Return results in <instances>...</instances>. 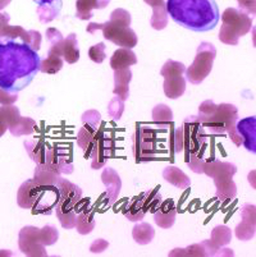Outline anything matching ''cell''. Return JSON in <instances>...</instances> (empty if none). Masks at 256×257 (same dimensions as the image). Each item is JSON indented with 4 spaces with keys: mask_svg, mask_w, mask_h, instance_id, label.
I'll return each mask as SVG.
<instances>
[{
    "mask_svg": "<svg viewBox=\"0 0 256 257\" xmlns=\"http://www.w3.org/2000/svg\"><path fill=\"white\" fill-rule=\"evenodd\" d=\"M40 191V184L32 179H27L23 182L18 188L17 192V204L21 209L25 210H31L34 207L35 202L37 200Z\"/></svg>",
    "mask_w": 256,
    "mask_h": 257,
    "instance_id": "obj_18",
    "label": "cell"
},
{
    "mask_svg": "<svg viewBox=\"0 0 256 257\" xmlns=\"http://www.w3.org/2000/svg\"><path fill=\"white\" fill-rule=\"evenodd\" d=\"M39 238L42 246H53L59 238V233L54 225H45L39 230Z\"/></svg>",
    "mask_w": 256,
    "mask_h": 257,
    "instance_id": "obj_40",
    "label": "cell"
},
{
    "mask_svg": "<svg viewBox=\"0 0 256 257\" xmlns=\"http://www.w3.org/2000/svg\"><path fill=\"white\" fill-rule=\"evenodd\" d=\"M28 35H30V41H28V46L35 51H39L40 48H41V34L35 30H31L28 31Z\"/></svg>",
    "mask_w": 256,
    "mask_h": 257,
    "instance_id": "obj_48",
    "label": "cell"
},
{
    "mask_svg": "<svg viewBox=\"0 0 256 257\" xmlns=\"http://www.w3.org/2000/svg\"><path fill=\"white\" fill-rule=\"evenodd\" d=\"M39 228L32 225L23 226L18 234V247L21 251L30 257H46L45 246L40 243L39 238Z\"/></svg>",
    "mask_w": 256,
    "mask_h": 257,
    "instance_id": "obj_12",
    "label": "cell"
},
{
    "mask_svg": "<svg viewBox=\"0 0 256 257\" xmlns=\"http://www.w3.org/2000/svg\"><path fill=\"white\" fill-rule=\"evenodd\" d=\"M152 121L158 128H169L173 124V111L165 104H158L152 109Z\"/></svg>",
    "mask_w": 256,
    "mask_h": 257,
    "instance_id": "obj_32",
    "label": "cell"
},
{
    "mask_svg": "<svg viewBox=\"0 0 256 257\" xmlns=\"http://www.w3.org/2000/svg\"><path fill=\"white\" fill-rule=\"evenodd\" d=\"M109 247V242L105 239H96L94 240L93 244L90 246V252L93 253H102Z\"/></svg>",
    "mask_w": 256,
    "mask_h": 257,
    "instance_id": "obj_49",
    "label": "cell"
},
{
    "mask_svg": "<svg viewBox=\"0 0 256 257\" xmlns=\"http://www.w3.org/2000/svg\"><path fill=\"white\" fill-rule=\"evenodd\" d=\"M222 22L219 40L225 45H238L239 39L248 34L252 27V17L234 8L225 9L222 15Z\"/></svg>",
    "mask_w": 256,
    "mask_h": 257,
    "instance_id": "obj_7",
    "label": "cell"
},
{
    "mask_svg": "<svg viewBox=\"0 0 256 257\" xmlns=\"http://www.w3.org/2000/svg\"><path fill=\"white\" fill-rule=\"evenodd\" d=\"M59 201V191L56 186H40L39 196L32 211L37 215H51Z\"/></svg>",
    "mask_w": 256,
    "mask_h": 257,
    "instance_id": "obj_14",
    "label": "cell"
},
{
    "mask_svg": "<svg viewBox=\"0 0 256 257\" xmlns=\"http://www.w3.org/2000/svg\"><path fill=\"white\" fill-rule=\"evenodd\" d=\"M169 256H186V251L183 248H176L169 253Z\"/></svg>",
    "mask_w": 256,
    "mask_h": 257,
    "instance_id": "obj_52",
    "label": "cell"
},
{
    "mask_svg": "<svg viewBox=\"0 0 256 257\" xmlns=\"http://www.w3.org/2000/svg\"><path fill=\"white\" fill-rule=\"evenodd\" d=\"M206 133L197 115L187 116L182 127L172 133V149L176 154L185 151V155L204 150Z\"/></svg>",
    "mask_w": 256,
    "mask_h": 257,
    "instance_id": "obj_6",
    "label": "cell"
},
{
    "mask_svg": "<svg viewBox=\"0 0 256 257\" xmlns=\"http://www.w3.org/2000/svg\"><path fill=\"white\" fill-rule=\"evenodd\" d=\"M236 130L242 140V145L246 147V150L250 153L256 154V118L248 116L237 121Z\"/></svg>",
    "mask_w": 256,
    "mask_h": 257,
    "instance_id": "obj_17",
    "label": "cell"
},
{
    "mask_svg": "<svg viewBox=\"0 0 256 257\" xmlns=\"http://www.w3.org/2000/svg\"><path fill=\"white\" fill-rule=\"evenodd\" d=\"M136 63H137V57L132 51V49L121 48L114 51V54L110 58V68L113 71L122 68H130L131 65H135Z\"/></svg>",
    "mask_w": 256,
    "mask_h": 257,
    "instance_id": "obj_23",
    "label": "cell"
},
{
    "mask_svg": "<svg viewBox=\"0 0 256 257\" xmlns=\"http://www.w3.org/2000/svg\"><path fill=\"white\" fill-rule=\"evenodd\" d=\"M25 149L35 164H44L46 149H48V144L44 140H27V141H25Z\"/></svg>",
    "mask_w": 256,
    "mask_h": 257,
    "instance_id": "obj_29",
    "label": "cell"
},
{
    "mask_svg": "<svg viewBox=\"0 0 256 257\" xmlns=\"http://www.w3.org/2000/svg\"><path fill=\"white\" fill-rule=\"evenodd\" d=\"M109 3L110 0H77L76 17L81 21L91 20L94 9H104Z\"/></svg>",
    "mask_w": 256,
    "mask_h": 257,
    "instance_id": "obj_26",
    "label": "cell"
},
{
    "mask_svg": "<svg viewBox=\"0 0 256 257\" xmlns=\"http://www.w3.org/2000/svg\"><path fill=\"white\" fill-rule=\"evenodd\" d=\"M63 68V58L59 55L48 54L45 59L40 60L39 71L46 74H55Z\"/></svg>",
    "mask_w": 256,
    "mask_h": 257,
    "instance_id": "obj_37",
    "label": "cell"
},
{
    "mask_svg": "<svg viewBox=\"0 0 256 257\" xmlns=\"http://www.w3.org/2000/svg\"><path fill=\"white\" fill-rule=\"evenodd\" d=\"M40 60L37 51L22 41L0 43V87L12 92L25 90L36 77Z\"/></svg>",
    "mask_w": 256,
    "mask_h": 257,
    "instance_id": "obj_1",
    "label": "cell"
},
{
    "mask_svg": "<svg viewBox=\"0 0 256 257\" xmlns=\"http://www.w3.org/2000/svg\"><path fill=\"white\" fill-rule=\"evenodd\" d=\"M155 230L149 223H138L132 229V238L141 246H146L154 239Z\"/></svg>",
    "mask_w": 256,
    "mask_h": 257,
    "instance_id": "obj_33",
    "label": "cell"
},
{
    "mask_svg": "<svg viewBox=\"0 0 256 257\" xmlns=\"http://www.w3.org/2000/svg\"><path fill=\"white\" fill-rule=\"evenodd\" d=\"M132 155L137 163H149L158 156V133L154 128L138 123L132 135Z\"/></svg>",
    "mask_w": 256,
    "mask_h": 257,
    "instance_id": "obj_8",
    "label": "cell"
},
{
    "mask_svg": "<svg viewBox=\"0 0 256 257\" xmlns=\"http://www.w3.org/2000/svg\"><path fill=\"white\" fill-rule=\"evenodd\" d=\"M56 187L59 191V201H58L55 209L63 210V211L76 210L77 205L82 201V189L77 184L62 178V177L56 183Z\"/></svg>",
    "mask_w": 256,
    "mask_h": 257,
    "instance_id": "obj_13",
    "label": "cell"
},
{
    "mask_svg": "<svg viewBox=\"0 0 256 257\" xmlns=\"http://www.w3.org/2000/svg\"><path fill=\"white\" fill-rule=\"evenodd\" d=\"M168 16L181 27L195 32H209L219 22L215 0H166Z\"/></svg>",
    "mask_w": 256,
    "mask_h": 257,
    "instance_id": "obj_2",
    "label": "cell"
},
{
    "mask_svg": "<svg viewBox=\"0 0 256 257\" xmlns=\"http://www.w3.org/2000/svg\"><path fill=\"white\" fill-rule=\"evenodd\" d=\"M132 79V72L130 68H122L114 71V88L113 93L119 99L126 101L130 96V82Z\"/></svg>",
    "mask_w": 256,
    "mask_h": 257,
    "instance_id": "obj_20",
    "label": "cell"
},
{
    "mask_svg": "<svg viewBox=\"0 0 256 257\" xmlns=\"http://www.w3.org/2000/svg\"><path fill=\"white\" fill-rule=\"evenodd\" d=\"M62 174L55 172L45 164H36L34 173V181L40 186H56Z\"/></svg>",
    "mask_w": 256,
    "mask_h": 257,
    "instance_id": "obj_27",
    "label": "cell"
},
{
    "mask_svg": "<svg viewBox=\"0 0 256 257\" xmlns=\"http://www.w3.org/2000/svg\"><path fill=\"white\" fill-rule=\"evenodd\" d=\"M231 228L227 225H217L215 228H213V230H211V237L209 240H210V243L213 244V247L219 249L220 247H225L227 244H229V243H231Z\"/></svg>",
    "mask_w": 256,
    "mask_h": 257,
    "instance_id": "obj_34",
    "label": "cell"
},
{
    "mask_svg": "<svg viewBox=\"0 0 256 257\" xmlns=\"http://www.w3.org/2000/svg\"><path fill=\"white\" fill-rule=\"evenodd\" d=\"M114 153H116V140L112 136V133L103 130L89 156L91 159V168L95 170L104 168L109 159L114 156Z\"/></svg>",
    "mask_w": 256,
    "mask_h": 257,
    "instance_id": "obj_11",
    "label": "cell"
},
{
    "mask_svg": "<svg viewBox=\"0 0 256 257\" xmlns=\"http://www.w3.org/2000/svg\"><path fill=\"white\" fill-rule=\"evenodd\" d=\"M122 212L132 223H137V221L142 220L145 218L146 212H145L144 206H142L141 196H137V197H133L132 200L127 201L126 204H124L123 209H122Z\"/></svg>",
    "mask_w": 256,
    "mask_h": 257,
    "instance_id": "obj_30",
    "label": "cell"
},
{
    "mask_svg": "<svg viewBox=\"0 0 256 257\" xmlns=\"http://www.w3.org/2000/svg\"><path fill=\"white\" fill-rule=\"evenodd\" d=\"M124 111V101L119 99L118 96L113 97L109 102V106H108V114H109L110 118H113L114 120H119Z\"/></svg>",
    "mask_w": 256,
    "mask_h": 257,
    "instance_id": "obj_43",
    "label": "cell"
},
{
    "mask_svg": "<svg viewBox=\"0 0 256 257\" xmlns=\"http://www.w3.org/2000/svg\"><path fill=\"white\" fill-rule=\"evenodd\" d=\"M215 57H217L215 46L210 43H205V41L201 43L200 46L197 48L194 62L185 72L187 81L192 85H200L210 74Z\"/></svg>",
    "mask_w": 256,
    "mask_h": 257,
    "instance_id": "obj_9",
    "label": "cell"
},
{
    "mask_svg": "<svg viewBox=\"0 0 256 257\" xmlns=\"http://www.w3.org/2000/svg\"><path fill=\"white\" fill-rule=\"evenodd\" d=\"M163 90L165 96L169 99H178L186 91V79L185 76H168L164 77Z\"/></svg>",
    "mask_w": 256,
    "mask_h": 257,
    "instance_id": "obj_25",
    "label": "cell"
},
{
    "mask_svg": "<svg viewBox=\"0 0 256 257\" xmlns=\"http://www.w3.org/2000/svg\"><path fill=\"white\" fill-rule=\"evenodd\" d=\"M185 72H186L185 64H182L180 62H175V60H166L165 64L161 67L160 74L163 77L185 76Z\"/></svg>",
    "mask_w": 256,
    "mask_h": 257,
    "instance_id": "obj_41",
    "label": "cell"
},
{
    "mask_svg": "<svg viewBox=\"0 0 256 257\" xmlns=\"http://www.w3.org/2000/svg\"><path fill=\"white\" fill-rule=\"evenodd\" d=\"M55 210L56 218L59 220L60 225L64 229H72L76 225V219H77V212L76 210H70V211H63L59 209Z\"/></svg>",
    "mask_w": 256,
    "mask_h": 257,
    "instance_id": "obj_42",
    "label": "cell"
},
{
    "mask_svg": "<svg viewBox=\"0 0 256 257\" xmlns=\"http://www.w3.org/2000/svg\"><path fill=\"white\" fill-rule=\"evenodd\" d=\"M37 4V17L41 23H49L56 18L62 9L63 0H34Z\"/></svg>",
    "mask_w": 256,
    "mask_h": 257,
    "instance_id": "obj_21",
    "label": "cell"
},
{
    "mask_svg": "<svg viewBox=\"0 0 256 257\" xmlns=\"http://www.w3.org/2000/svg\"><path fill=\"white\" fill-rule=\"evenodd\" d=\"M140 196H141V201H142V206H144L145 212L150 211L151 214H154V212L158 210V207L160 206L161 202H163V197H161L158 188L150 189V191L141 193Z\"/></svg>",
    "mask_w": 256,
    "mask_h": 257,
    "instance_id": "obj_36",
    "label": "cell"
},
{
    "mask_svg": "<svg viewBox=\"0 0 256 257\" xmlns=\"http://www.w3.org/2000/svg\"><path fill=\"white\" fill-rule=\"evenodd\" d=\"M36 121L34 119L28 118V116H21L20 120L13 127L9 128V131L14 137L30 136V135L36 132Z\"/></svg>",
    "mask_w": 256,
    "mask_h": 257,
    "instance_id": "obj_35",
    "label": "cell"
},
{
    "mask_svg": "<svg viewBox=\"0 0 256 257\" xmlns=\"http://www.w3.org/2000/svg\"><path fill=\"white\" fill-rule=\"evenodd\" d=\"M81 123L82 127L77 133V145L83 151L84 156L89 158L94 144L104 130V123L102 124V115L98 110L84 111L81 116Z\"/></svg>",
    "mask_w": 256,
    "mask_h": 257,
    "instance_id": "obj_10",
    "label": "cell"
},
{
    "mask_svg": "<svg viewBox=\"0 0 256 257\" xmlns=\"http://www.w3.org/2000/svg\"><path fill=\"white\" fill-rule=\"evenodd\" d=\"M197 118L204 128H209L213 135H228L236 147L242 146V140L236 130L238 121V109L232 104L217 105L211 100H205L199 106Z\"/></svg>",
    "mask_w": 256,
    "mask_h": 257,
    "instance_id": "obj_3",
    "label": "cell"
},
{
    "mask_svg": "<svg viewBox=\"0 0 256 257\" xmlns=\"http://www.w3.org/2000/svg\"><path fill=\"white\" fill-rule=\"evenodd\" d=\"M186 251V256L190 257H204L206 256L205 248H204L203 243H197V244H191L187 248H185Z\"/></svg>",
    "mask_w": 256,
    "mask_h": 257,
    "instance_id": "obj_47",
    "label": "cell"
},
{
    "mask_svg": "<svg viewBox=\"0 0 256 257\" xmlns=\"http://www.w3.org/2000/svg\"><path fill=\"white\" fill-rule=\"evenodd\" d=\"M155 224L163 229L172 228L176 223V216H177V206L172 198L163 201L158 210L154 212Z\"/></svg>",
    "mask_w": 256,
    "mask_h": 257,
    "instance_id": "obj_19",
    "label": "cell"
},
{
    "mask_svg": "<svg viewBox=\"0 0 256 257\" xmlns=\"http://www.w3.org/2000/svg\"><path fill=\"white\" fill-rule=\"evenodd\" d=\"M239 11L245 12L248 16L256 15V0H237Z\"/></svg>",
    "mask_w": 256,
    "mask_h": 257,
    "instance_id": "obj_46",
    "label": "cell"
},
{
    "mask_svg": "<svg viewBox=\"0 0 256 257\" xmlns=\"http://www.w3.org/2000/svg\"><path fill=\"white\" fill-rule=\"evenodd\" d=\"M9 21H11V16H9L8 13H2V12H0V31H2L7 25H9Z\"/></svg>",
    "mask_w": 256,
    "mask_h": 257,
    "instance_id": "obj_51",
    "label": "cell"
},
{
    "mask_svg": "<svg viewBox=\"0 0 256 257\" xmlns=\"http://www.w3.org/2000/svg\"><path fill=\"white\" fill-rule=\"evenodd\" d=\"M163 178L178 189H187L191 186V179L189 175L176 165H168L163 170Z\"/></svg>",
    "mask_w": 256,
    "mask_h": 257,
    "instance_id": "obj_24",
    "label": "cell"
},
{
    "mask_svg": "<svg viewBox=\"0 0 256 257\" xmlns=\"http://www.w3.org/2000/svg\"><path fill=\"white\" fill-rule=\"evenodd\" d=\"M242 221L236 226V237L239 240L247 242L255 235L256 230V207L251 204H246L241 207Z\"/></svg>",
    "mask_w": 256,
    "mask_h": 257,
    "instance_id": "obj_15",
    "label": "cell"
},
{
    "mask_svg": "<svg viewBox=\"0 0 256 257\" xmlns=\"http://www.w3.org/2000/svg\"><path fill=\"white\" fill-rule=\"evenodd\" d=\"M17 99V92H12L0 87V105H13Z\"/></svg>",
    "mask_w": 256,
    "mask_h": 257,
    "instance_id": "obj_45",
    "label": "cell"
},
{
    "mask_svg": "<svg viewBox=\"0 0 256 257\" xmlns=\"http://www.w3.org/2000/svg\"><path fill=\"white\" fill-rule=\"evenodd\" d=\"M20 118V110L14 105H3L0 107V137L7 132V130L13 127Z\"/></svg>",
    "mask_w": 256,
    "mask_h": 257,
    "instance_id": "obj_28",
    "label": "cell"
},
{
    "mask_svg": "<svg viewBox=\"0 0 256 257\" xmlns=\"http://www.w3.org/2000/svg\"><path fill=\"white\" fill-rule=\"evenodd\" d=\"M12 0H0V11H3L7 6H9Z\"/></svg>",
    "mask_w": 256,
    "mask_h": 257,
    "instance_id": "obj_53",
    "label": "cell"
},
{
    "mask_svg": "<svg viewBox=\"0 0 256 257\" xmlns=\"http://www.w3.org/2000/svg\"><path fill=\"white\" fill-rule=\"evenodd\" d=\"M102 182L104 183L105 188V198L108 201V205H113L118 200V196L122 189V179L116 169L113 168H104L102 174Z\"/></svg>",
    "mask_w": 256,
    "mask_h": 257,
    "instance_id": "obj_16",
    "label": "cell"
},
{
    "mask_svg": "<svg viewBox=\"0 0 256 257\" xmlns=\"http://www.w3.org/2000/svg\"><path fill=\"white\" fill-rule=\"evenodd\" d=\"M237 167L232 163L217 159H205L203 163V174L210 177L215 184V195L222 202L231 201L237 196V186L233 182Z\"/></svg>",
    "mask_w": 256,
    "mask_h": 257,
    "instance_id": "obj_5",
    "label": "cell"
},
{
    "mask_svg": "<svg viewBox=\"0 0 256 257\" xmlns=\"http://www.w3.org/2000/svg\"><path fill=\"white\" fill-rule=\"evenodd\" d=\"M46 40L50 44L48 54H53V55H59L62 57V48H63V41L64 37L56 29H48L46 30Z\"/></svg>",
    "mask_w": 256,
    "mask_h": 257,
    "instance_id": "obj_39",
    "label": "cell"
},
{
    "mask_svg": "<svg viewBox=\"0 0 256 257\" xmlns=\"http://www.w3.org/2000/svg\"><path fill=\"white\" fill-rule=\"evenodd\" d=\"M62 58L68 64H74L79 60V49L76 34H69L63 41Z\"/></svg>",
    "mask_w": 256,
    "mask_h": 257,
    "instance_id": "obj_31",
    "label": "cell"
},
{
    "mask_svg": "<svg viewBox=\"0 0 256 257\" xmlns=\"http://www.w3.org/2000/svg\"><path fill=\"white\" fill-rule=\"evenodd\" d=\"M105 49H107V46H105L104 43H99L96 44V45L91 46V48L89 49V58H90L94 63L100 64V63L104 62L105 58H107Z\"/></svg>",
    "mask_w": 256,
    "mask_h": 257,
    "instance_id": "obj_44",
    "label": "cell"
},
{
    "mask_svg": "<svg viewBox=\"0 0 256 257\" xmlns=\"http://www.w3.org/2000/svg\"><path fill=\"white\" fill-rule=\"evenodd\" d=\"M74 228L77 229L78 234L88 235L95 228V219H94V210L91 209L90 202L86 201L83 206L81 207V211L77 214L76 225Z\"/></svg>",
    "mask_w": 256,
    "mask_h": 257,
    "instance_id": "obj_22",
    "label": "cell"
},
{
    "mask_svg": "<svg viewBox=\"0 0 256 257\" xmlns=\"http://www.w3.org/2000/svg\"><path fill=\"white\" fill-rule=\"evenodd\" d=\"M147 6L152 8V11H160V9H166L165 2L164 0H144Z\"/></svg>",
    "mask_w": 256,
    "mask_h": 257,
    "instance_id": "obj_50",
    "label": "cell"
},
{
    "mask_svg": "<svg viewBox=\"0 0 256 257\" xmlns=\"http://www.w3.org/2000/svg\"><path fill=\"white\" fill-rule=\"evenodd\" d=\"M56 163H58V169H59L60 174L68 175L73 173L74 168L72 156L67 149L60 147L59 145H58V150H56Z\"/></svg>",
    "mask_w": 256,
    "mask_h": 257,
    "instance_id": "obj_38",
    "label": "cell"
},
{
    "mask_svg": "<svg viewBox=\"0 0 256 257\" xmlns=\"http://www.w3.org/2000/svg\"><path fill=\"white\" fill-rule=\"evenodd\" d=\"M131 15L126 9L118 8L110 13V20L105 23L91 22L86 27L89 34L103 31L105 39L121 48L132 49L137 45L138 37L136 32L130 27Z\"/></svg>",
    "mask_w": 256,
    "mask_h": 257,
    "instance_id": "obj_4",
    "label": "cell"
}]
</instances>
